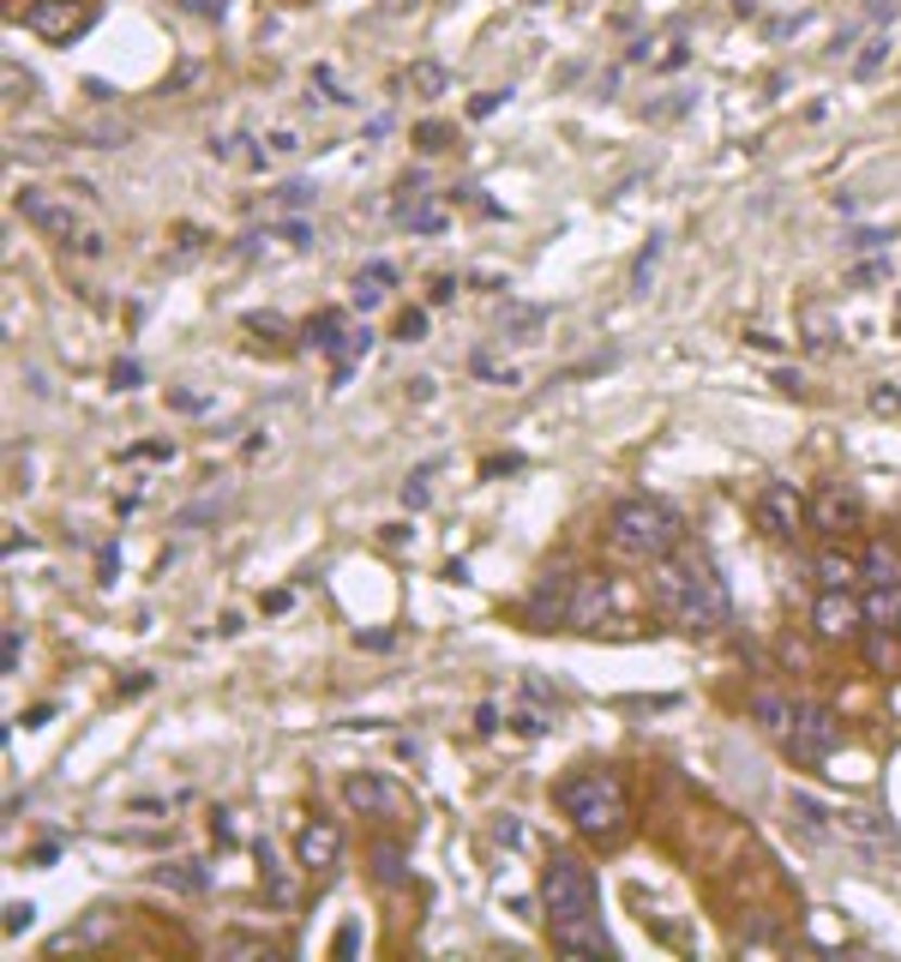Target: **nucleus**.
<instances>
[{"instance_id": "1", "label": "nucleus", "mask_w": 901, "mask_h": 962, "mask_svg": "<svg viewBox=\"0 0 901 962\" xmlns=\"http://www.w3.org/2000/svg\"><path fill=\"white\" fill-rule=\"evenodd\" d=\"M649 596L685 632H721L727 625V590L709 572L703 554H680V559H656V578H649Z\"/></svg>"}, {"instance_id": "2", "label": "nucleus", "mask_w": 901, "mask_h": 962, "mask_svg": "<svg viewBox=\"0 0 901 962\" xmlns=\"http://www.w3.org/2000/svg\"><path fill=\"white\" fill-rule=\"evenodd\" d=\"M607 547L619 559H637V566H656L680 547V518L661 499H619L607 511Z\"/></svg>"}, {"instance_id": "3", "label": "nucleus", "mask_w": 901, "mask_h": 962, "mask_svg": "<svg viewBox=\"0 0 901 962\" xmlns=\"http://www.w3.org/2000/svg\"><path fill=\"white\" fill-rule=\"evenodd\" d=\"M559 807H566V819L578 824L583 836H595V843H613V836H625V788H619L613 770H583V776H566L559 782Z\"/></svg>"}, {"instance_id": "4", "label": "nucleus", "mask_w": 901, "mask_h": 962, "mask_svg": "<svg viewBox=\"0 0 901 962\" xmlns=\"http://www.w3.org/2000/svg\"><path fill=\"white\" fill-rule=\"evenodd\" d=\"M541 902H547V921H578V914H595L601 890H595V872L583 866L578 855H554L547 872H541Z\"/></svg>"}, {"instance_id": "5", "label": "nucleus", "mask_w": 901, "mask_h": 962, "mask_svg": "<svg viewBox=\"0 0 901 962\" xmlns=\"http://www.w3.org/2000/svg\"><path fill=\"white\" fill-rule=\"evenodd\" d=\"M782 741L799 764H817V758H829L841 746V722H836L829 704H794V722H787Z\"/></svg>"}, {"instance_id": "6", "label": "nucleus", "mask_w": 901, "mask_h": 962, "mask_svg": "<svg viewBox=\"0 0 901 962\" xmlns=\"http://www.w3.org/2000/svg\"><path fill=\"white\" fill-rule=\"evenodd\" d=\"M25 25L37 30L42 42H73L97 25V0H30Z\"/></svg>"}, {"instance_id": "7", "label": "nucleus", "mask_w": 901, "mask_h": 962, "mask_svg": "<svg viewBox=\"0 0 901 962\" xmlns=\"http://www.w3.org/2000/svg\"><path fill=\"white\" fill-rule=\"evenodd\" d=\"M18 211H25V223H37L49 241H66V253L85 241V223H78V211H73V199H61V193H42V187H25L18 193Z\"/></svg>"}, {"instance_id": "8", "label": "nucleus", "mask_w": 901, "mask_h": 962, "mask_svg": "<svg viewBox=\"0 0 901 962\" xmlns=\"http://www.w3.org/2000/svg\"><path fill=\"white\" fill-rule=\"evenodd\" d=\"M343 807L360 812V819H403L409 800H403V788L385 782L379 770H355V776H343Z\"/></svg>"}, {"instance_id": "9", "label": "nucleus", "mask_w": 901, "mask_h": 962, "mask_svg": "<svg viewBox=\"0 0 901 962\" xmlns=\"http://www.w3.org/2000/svg\"><path fill=\"white\" fill-rule=\"evenodd\" d=\"M751 518H758L763 535L787 542V535H799V523H805L811 511H805V499L794 494V481H770V488H758V499H751Z\"/></svg>"}, {"instance_id": "10", "label": "nucleus", "mask_w": 901, "mask_h": 962, "mask_svg": "<svg viewBox=\"0 0 901 962\" xmlns=\"http://www.w3.org/2000/svg\"><path fill=\"white\" fill-rule=\"evenodd\" d=\"M811 625H817V637L841 644V637H860L865 632V608L848 596V590H824L817 608H811Z\"/></svg>"}, {"instance_id": "11", "label": "nucleus", "mask_w": 901, "mask_h": 962, "mask_svg": "<svg viewBox=\"0 0 901 962\" xmlns=\"http://www.w3.org/2000/svg\"><path fill=\"white\" fill-rule=\"evenodd\" d=\"M295 860L307 872H337V860H343V831H337L331 819H313V824H301V836H295Z\"/></svg>"}, {"instance_id": "12", "label": "nucleus", "mask_w": 901, "mask_h": 962, "mask_svg": "<svg viewBox=\"0 0 901 962\" xmlns=\"http://www.w3.org/2000/svg\"><path fill=\"white\" fill-rule=\"evenodd\" d=\"M571 596H578V578L571 572H547L535 590H529L523 613L529 625H554V620H571Z\"/></svg>"}, {"instance_id": "13", "label": "nucleus", "mask_w": 901, "mask_h": 962, "mask_svg": "<svg viewBox=\"0 0 901 962\" xmlns=\"http://www.w3.org/2000/svg\"><path fill=\"white\" fill-rule=\"evenodd\" d=\"M860 518H865L860 494H853V488H841V481H829L824 494L811 499V523H817V530H829V535L860 530Z\"/></svg>"}, {"instance_id": "14", "label": "nucleus", "mask_w": 901, "mask_h": 962, "mask_svg": "<svg viewBox=\"0 0 901 962\" xmlns=\"http://www.w3.org/2000/svg\"><path fill=\"white\" fill-rule=\"evenodd\" d=\"M554 950L566 957H613V938L601 933V914H578V921H554Z\"/></svg>"}, {"instance_id": "15", "label": "nucleus", "mask_w": 901, "mask_h": 962, "mask_svg": "<svg viewBox=\"0 0 901 962\" xmlns=\"http://www.w3.org/2000/svg\"><path fill=\"white\" fill-rule=\"evenodd\" d=\"M115 926H120V914H115V909H90L78 926H66L61 938H49V957H66V950H97V945H109V938H115Z\"/></svg>"}, {"instance_id": "16", "label": "nucleus", "mask_w": 901, "mask_h": 962, "mask_svg": "<svg viewBox=\"0 0 901 962\" xmlns=\"http://www.w3.org/2000/svg\"><path fill=\"white\" fill-rule=\"evenodd\" d=\"M601 613H607V578L601 572H583L578 578V596H571V620L578 632H601Z\"/></svg>"}, {"instance_id": "17", "label": "nucleus", "mask_w": 901, "mask_h": 962, "mask_svg": "<svg viewBox=\"0 0 901 962\" xmlns=\"http://www.w3.org/2000/svg\"><path fill=\"white\" fill-rule=\"evenodd\" d=\"M343 338H348V319L337 307L313 313L307 326H301V350H313V355H337V350H343Z\"/></svg>"}, {"instance_id": "18", "label": "nucleus", "mask_w": 901, "mask_h": 962, "mask_svg": "<svg viewBox=\"0 0 901 962\" xmlns=\"http://www.w3.org/2000/svg\"><path fill=\"white\" fill-rule=\"evenodd\" d=\"M258 878H265V897L277 902V909H295V878L283 872V860H277L270 843H258Z\"/></svg>"}, {"instance_id": "19", "label": "nucleus", "mask_w": 901, "mask_h": 962, "mask_svg": "<svg viewBox=\"0 0 901 962\" xmlns=\"http://www.w3.org/2000/svg\"><path fill=\"white\" fill-rule=\"evenodd\" d=\"M860 572H865V584H901L896 547H889V542H872V547H865V559H860Z\"/></svg>"}, {"instance_id": "20", "label": "nucleus", "mask_w": 901, "mask_h": 962, "mask_svg": "<svg viewBox=\"0 0 901 962\" xmlns=\"http://www.w3.org/2000/svg\"><path fill=\"white\" fill-rule=\"evenodd\" d=\"M373 878H379V885H391V890L409 885V855H403L397 843H379L373 848Z\"/></svg>"}, {"instance_id": "21", "label": "nucleus", "mask_w": 901, "mask_h": 962, "mask_svg": "<svg viewBox=\"0 0 901 962\" xmlns=\"http://www.w3.org/2000/svg\"><path fill=\"white\" fill-rule=\"evenodd\" d=\"M373 350V331L367 326H348V338H343V350H337V385H348V374H355V362Z\"/></svg>"}, {"instance_id": "22", "label": "nucleus", "mask_w": 901, "mask_h": 962, "mask_svg": "<svg viewBox=\"0 0 901 962\" xmlns=\"http://www.w3.org/2000/svg\"><path fill=\"white\" fill-rule=\"evenodd\" d=\"M156 885H168V890H187V897H199V890L211 885L205 872L193 866V860H175V866H156Z\"/></svg>"}, {"instance_id": "23", "label": "nucleus", "mask_w": 901, "mask_h": 962, "mask_svg": "<svg viewBox=\"0 0 901 962\" xmlns=\"http://www.w3.org/2000/svg\"><path fill=\"white\" fill-rule=\"evenodd\" d=\"M751 716H758L770 734H787V722H794V704L775 698V692H758V698H751Z\"/></svg>"}, {"instance_id": "24", "label": "nucleus", "mask_w": 901, "mask_h": 962, "mask_svg": "<svg viewBox=\"0 0 901 962\" xmlns=\"http://www.w3.org/2000/svg\"><path fill=\"white\" fill-rule=\"evenodd\" d=\"M787 812H794V824H799L805 836H829V812L817 807L811 794H794V800H787Z\"/></svg>"}, {"instance_id": "25", "label": "nucleus", "mask_w": 901, "mask_h": 962, "mask_svg": "<svg viewBox=\"0 0 901 962\" xmlns=\"http://www.w3.org/2000/svg\"><path fill=\"white\" fill-rule=\"evenodd\" d=\"M656 265H661V235H649V248L631 260V295H649V283H656Z\"/></svg>"}, {"instance_id": "26", "label": "nucleus", "mask_w": 901, "mask_h": 962, "mask_svg": "<svg viewBox=\"0 0 901 962\" xmlns=\"http://www.w3.org/2000/svg\"><path fill=\"white\" fill-rule=\"evenodd\" d=\"M499 326H505V338H529V331L547 326V307H505Z\"/></svg>"}, {"instance_id": "27", "label": "nucleus", "mask_w": 901, "mask_h": 962, "mask_svg": "<svg viewBox=\"0 0 901 962\" xmlns=\"http://www.w3.org/2000/svg\"><path fill=\"white\" fill-rule=\"evenodd\" d=\"M853 578H860V572H853L848 554H824V559H817V584H824V590H848Z\"/></svg>"}, {"instance_id": "28", "label": "nucleus", "mask_w": 901, "mask_h": 962, "mask_svg": "<svg viewBox=\"0 0 901 962\" xmlns=\"http://www.w3.org/2000/svg\"><path fill=\"white\" fill-rule=\"evenodd\" d=\"M409 91L439 97V91H445V66H439V61H415V66H409Z\"/></svg>"}, {"instance_id": "29", "label": "nucleus", "mask_w": 901, "mask_h": 962, "mask_svg": "<svg viewBox=\"0 0 901 962\" xmlns=\"http://www.w3.org/2000/svg\"><path fill=\"white\" fill-rule=\"evenodd\" d=\"M313 199H319L313 181H283L277 187V211H313Z\"/></svg>"}, {"instance_id": "30", "label": "nucleus", "mask_w": 901, "mask_h": 962, "mask_svg": "<svg viewBox=\"0 0 901 962\" xmlns=\"http://www.w3.org/2000/svg\"><path fill=\"white\" fill-rule=\"evenodd\" d=\"M223 957H277L270 938H246V933H229L223 938Z\"/></svg>"}, {"instance_id": "31", "label": "nucleus", "mask_w": 901, "mask_h": 962, "mask_svg": "<svg viewBox=\"0 0 901 962\" xmlns=\"http://www.w3.org/2000/svg\"><path fill=\"white\" fill-rule=\"evenodd\" d=\"M403 223H409L415 235H439V229H445V211H439V205H415V211H403Z\"/></svg>"}, {"instance_id": "32", "label": "nucleus", "mask_w": 901, "mask_h": 962, "mask_svg": "<svg viewBox=\"0 0 901 962\" xmlns=\"http://www.w3.org/2000/svg\"><path fill=\"white\" fill-rule=\"evenodd\" d=\"M397 343H427V313L421 307H403L397 313Z\"/></svg>"}, {"instance_id": "33", "label": "nucleus", "mask_w": 901, "mask_h": 962, "mask_svg": "<svg viewBox=\"0 0 901 962\" xmlns=\"http://www.w3.org/2000/svg\"><path fill=\"white\" fill-rule=\"evenodd\" d=\"M433 469H439V464H421L409 481H403V506H409V511H421V506H427V476H433Z\"/></svg>"}, {"instance_id": "34", "label": "nucleus", "mask_w": 901, "mask_h": 962, "mask_svg": "<svg viewBox=\"0 0 901 962\" xmlns=\"http://www.w3.org/2000/svg\"><path fill=\"white\" fill-rule=\"evenodd\" d=\"M884 61H889V37H872V42H865V54L853 61V73H860V78H872Z\"/></svg>"}, {"instance_id": "35", "label": "nucleus", "mask_w": 901, "mask_h": 962, "mask_svg": "<svg viewBox=\"0 0 901 962\" xmlns=\"http://www.w3.org/2000/svg\"><path fill=\"white\" fill-rule=\"evenodd\" d=\"M18 656H25V632H18V625H7V644H0V668H7V674H18Z\"/></svg>"}, {"instance_id": "36", "label": "nucleus", "mask_w": 901, "mask_h": 962, "mask_svg": "<svg viewBox=\"0 0 901 962\" xmlns=\"http://www.w3.org/2000/svg\"><path fill=\"white\" fill-rule=\"evenodd\" d=\"M415 139H421V151H445L451 127H445V121H421V127H415Z\"/></svg>"}, {"instance_id": "37", "label": "nucleus", "mask_w": 901, "mask_h": 962, "mask_svg": "<svg viewBox=\"0 0 901 962\" xmlns=\"http://www.w3.org/2000/svg\"><path fill=\"white\" fill-rule=\"evenodd\" d=\"M379 295H385V283H373V277H355V307H360V313H373Z\"/></svg>"}, {"instance_id": "38", "label": "nucleus", "mask_w": 901, "mask_h": 962, "mask_svg": "<svg viewBox=\"0 0 901 962\" xmlns=\"http://www.w3.org/2000/svg\"><path fill=\"white\" fill-rule=\"evenodd\" d=\"M30 921H37V909H30V902H7V933H25Z\"/></svg>"}, {"instance_id": "39", "label": "nucleus", "mask_w": 901, "mask_h": 962, "mask_svg": "<svg viewBox=\"0 0 901 962\" xmlns=\"http://www.w3.org/2000/svg\"><path fill=\"white\" fill-rule=\"evenodd\" d=\"M872 409H877V416H901V391L877 385V391H872Z\"/></svg>"}, {"instance_id": "40", "label": "nucleus", "mask_w": 901, "mask_h": 962, "mask_svg": "<svg viewBox=\"0 0 901 962\" xmlns=\"http://www.w3.org/2000/svg\"><path fill=\"white\" fill-rule=\"evenodd\" d=\"M805 331H811V343H817V350H824V343H836V338H829V319H824L817 307L805 313Z\"/></svg>"}, {"instance_id": "41", "label": "nucleus", "mask_w": 901, "mask_h": 962, "mask_svg": "<svg viewBox=\"0 0 901 962\" xmlns=\"http://www.w3.org/2000/svg\"><path fill=\"white\" fill-rule=\"evenodd\" d=\"M884 241H889L884 229H853V241H848V248H853V253H872V248H884Z\"/></svg>"}, {"instance_id": "42", "label": "nucleus", "mask_w": 901, "mask_h": 962, "mask_svg": "<svg viewBox=\"0 0 901 962\" xmlns=\"http://www.w3.org/2000/svg\"><path fill=\"white\" fill-rule=\"evenodd\" d=\"M270 151H277V156H295V151H301L295 127H277V132H270Z\"/></svg>"}, {"instance_id": "43", "label": "nucleus", "mask_w": 901, "mask_h": 962, "mask_svg": "<svg viewBox=\"0 0 901 962\" xmlns=\"http://www.w3.org/2000/svg\"><path fill=\"white\" fill-rule=\"evenodd\" d=\"M493 836H499V843H505V848H517V843H523V824H517V819H511V812H505V819H499V824H493Z\"/></svg>"}, {"instance_id": "44", "label": "nucleus", "mask_w": 901, "mask_h": 962, "mask_svg": "<svg viewBox=\"0 0 901 962\" xmlns=\"http://www.w3.org/2000/svg\"><path fill=\"white\" fill-rule=\"evenodd\" d=\"M139 379H144V367H139V362H115V385H120V391H132Z\"/></svg>"}, {"instance_id": "45", "label": "nucleus", "mask_w": 901, "mask_h": 962, "mask_svg": "<svg viewBox=\"0 0 901 962\" xmlns=\"http://www.w3.org/2000/svg\"><path fill=\"white\" fill-rule=\"evenodd\" d=\"M168 404L187 409V416H199V409H205V397H199V391H168Z\"/></svg>"}, {"instance_id": "46", "label": "nucleus", "mask_w": 901, "mask_h": 962, "mask_svg": "<svg viewBox=\"0 0 901 962\" xmlns=\"http://www.w3.org/2000/svg\"><path fill=\"white\" fill-rule=\"evenodd\" d=\"M187 13H199V18H223V13H229V0H187Z\"/></svg>"}, {"instance_id": "47", "label": "nucleus", "mask_w": 901, "mask_h": 962, "mask_svg": "<svg viewBox=\"0 0 901 962\" xmlns=\"http://www.w3.org/2000/svg\"><path fill=\"white\" fill-rule=\"evenodd\" d=\"M246 331H265V338H277V331H283V319H277V313H253V319H246Z\"/></svg>"}, {"instance_id": "48", "label": "nucleus", "mask_w": 901, "mask_h": 962, "mask_svg": "<svg viewBox=\"0 0 901 962\" xmlns=\"http://www.w3.org/2000/svg\"><path fill=\"white\" fill-rule=\"evenodd\" d=\"M889 277V260H877V265H860V271H853V283H884Z\"/></svg>"}, {"instance_id": "49", "label": "nucleus", "mask_w": 901, "mask_h": 962, "mask_svg": "<svg viewBox=\"0 0 901 962\" xmlns=\"http://www.w3.org/2000/svg\"><path fill=\"white\" fill-rule=\"evenodd\" d=\"M505 97H511V91H481V97H475V109H469V115H493V109H499Z\"/></svg>"}, {"instance_id": "50", "label": "nucleus", "mask_w": 901, "mask_h": 962, "mask_svg": "<svg viewBox=\"0 0 901 962\" xmlns=\"http://www.w3.org/2000/svg\"><path fill=\"white\" fill-rule=\"evenodd\" d=\"M355 945H360V926H355V921H348V926H343V933H337V945H331V950H337V957H348V950H355Z\"/></svg>"}, {"instance_id": "51", "label": "nucleus", "mask_w": 901, "mask_h": 962, "mask_svg": "<svg viewBox=\"0 0 901 962\" xmlns=\"http://www.w3.org/2000/svg\"><path fill=\"white\" fill-rule=\"evenodd\" d=\"M403 542H415L409 523H385V547H403Z\"/></svg>"}, {"instance_id": "52", "label": "nucleus", "mask_w": 901, "mask_h": 962, "mask_svg": "<svg viewBox=\"0 0 901 962\" xmlns=\"http://www.w3.org/2000/svg\"><path fill=\"white\" fill-rule=\"evenodd\" d=\"M865 650H872V662H877V668H889V662H896V650H889L884 637H872V644H865Z\"/></svg>"}, {"instance_id": "53", "label": "nucleus", "mask_w": 901, "mask_h": 962, "mask_svg": "<svg viewBox=\"0 0 901 962\" xmlns=\"http://www.w3.org/2000/svg\"><path fill=\"white\" fill-rule=\"evenodd\" d=\"M451 295H457V277H439V283H433V307H445Z\"/></svg>"}, {"instance_id": "54", "label": "nucleus", "mask_w": 901, "mask_h": 962, "mask_svg": "<svg viewBox=\"0 0 901 962\" xmlns=\"http://www.w3.org/2000/svg\"><path fill=\"white\" fill-rule=\"evenodd\" d=\"M360 277H373V283H397V271H391L385 260H373V265H367V271H360Z\"/></svg>"}, {"instance_id": "55", "label": "nucleus", "mask_w": 901, "mask_h": 962, "mask_svg": "<svg viewBox=\"0 0 901 962\" xmlns=\"http://www.w3.org/2000/svg\"><path fill=\"white\" fill-rule=\"evenodd\" d=\"M211 836H217V843H234V824H229V812H217V819H211Z\"/></svg>"}, {"instance_id": "56", "label": "nucleus", "mask_w": 901, "mask_h": 962, "mask_svg": "<svg viewBox=\"0 0 901 962\" xmlns=\"http://www.w3.org/2000/svg\"><path fill=\"white\" fill-rule=\"evenodd\" d=\"M127 457H175V445H163V440H151V445H139V452H127Z\"/></svg>"}, {"instance_id": "57", "label": "nucleus", "mask_w": 901, "mask_h": 962, "mask_svg": "<svg viewBox=\"0 0 901 962\" xmlns=\"http://www.w3.org/2000/svg\"><path fill=\"white\" fill-rule=\"evenodd\" d=\"M475 729H481V734H493V729H499V710H493V704H481V716H475Z\"/></svg>"}, {"instance_id": "58", "label": "nucleus", "mask_w": 901, "mask_h": 962, "mask_svg": "<svg viewBox=\"0 0 901 962\" xmlns=\"http://www.w3.org/2000/svg\"><path fill=\"white\" fill-rule=\"evenodd\" d=\"M355 644H367V650H385L391 632H355Z\"/></svg>"}]
</instances>
